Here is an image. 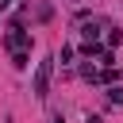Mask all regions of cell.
Segmentation results:
<instances>
[{
    "mask_svg": "<svg viewBox=\"0 0 123 123\" xmlns=\"http://www.w3.org/2000/svg\"><path fill=\"white\" fill-rule=\"evenodd\" d=\"M81 35H85V42H96V35H100V23H85V27H81Z\"/></svg>",
    "mask_w": 123,
    "mask_h": 123,
    "instance_id": "3",
    "label": "cell"
},
{
    "mask_svg": "<svg viewBox=\"0 0 123 123\" xmlns=\"http://www.w3.org/2000/svg\"><path fill=\"white\" fill-rule=\"evenodd\" d=\"M8 4H12V0H0V12H4V8H8Z\"/></svg>",
    "mask_w": 123,
    "mask_h": 123,
    "instance_id": "7",
    "label": "cell"
},
{
    "mask_svg": "<svg viewBox=\"0 0 123 123\" xmlns=\"http://www.w3.org/2000/svg\"><path fill=\"white\" fill-rule=\"evenodd\" d=\"M4 46H8L12 54H27V46H31V35H27L23 27H12V31H8V38H4Z\"/></svg>",
    "mask_w": 123,
    "mask_h": 123,
    "instance_id": "2",
    "label": "cell"
},
{
    "mask_svg": "<svg viewBox=\"0 0 123 123\" xmlns=\"http://www.w3.org/2000/svg\"><path fill=\"white\" fill-rule=\"evenodd\" d=\"M119 42H123V31H115V27H111V31H108V50H115Z\"/></svg>",
    "mask_w": 123,
    "mask_h": 123,
    "instance_id": "4",
    "label": "cell"
},
{
    "mask_svg": "<svg viewBox=\"0 0 123 123\" xmlns=\"http://www.w3.org/2000/svg\"><path fill=\"white\" fill-rule=\"evenodd\" d=\"M50 73H54V58H42L38 69H35V96H38V100L50 92Z\"/></svg>",
    "mask_w": 123,
    "mask_h": 123,
    "instance_id": "1",
    "label": "cell"
},
{
    "mask_svg": "<svg viewBox=\"0 0 123 123\" xmlns=\"http://www.w3.org/2000/svg\"><path fill=\"white\" fill-rule=\"evenodd\" d=\"M12 65L15 69H27V54H12Z\"/></svg>",
    "mask_w": 123,
    "mask_h": 123,
    "instance_id": "5",
    "label": "cell"
},
{
    "mask_svg": "<svg viewBox=\"0 0 123 123\" xmlns=\"http://www.w3.org/2000/svg\"><path fill=\"white\" fill-rule=\"evenodd\" d=\"M108 100L111 104H123V88H108Z\"/></svg>",
    "mask_w": 123,
    "mask_h": 123,
    "instance_id": "6",
    "label": "cell"
}]
</instances>
